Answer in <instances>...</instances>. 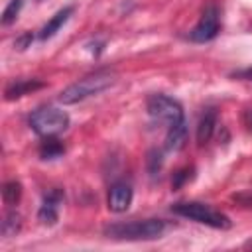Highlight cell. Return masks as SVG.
Here are the masks:
<instances>
[{
    "instance_id": "5",
    "label": "cell",
    "mask_w": 252,
    "mask_h": 252,
    "mask_svg": "<svg viewBox=\"0 0 252 252\" xmlns=\"http://www.w3.org/2000/svg\"><path fill=\"white\" fill-rule=\"evenodd\" d=\"M148 114L154 120L167 124V128L183 122V108H181V104L177 100L165 96V94H152L148 98Z\"/></svg>"
},
{
    "instance_id": "6",
    "label": "cell",
    "mask_w": 252,
    "mask_h": 252,
    "mask_svg": "<svg viewBox=\"0 0 252 252\" xmlns=\"http://www.w3.org/2000/svg\"><path fill=\"white\" fill-rule=\"evenodd\" d=\"M217 33H219V12H217L215 6H209L203 12L199 24L189 33V37L193 41H197V43H205V41H211Z\"/></svg>"
},
{
    "instance_id": "9",
    "label": "cell",
    "mask_w": 252,
    "mask_h": 252,
    "mask_svg": "<svg viewBox=\"0 0 252 252\" xmlns=\"http://www.w3.org/2000/svg\"><path fill=\"white\" fill-rule=\"evenodd\" d=\"M73 10H75L73 6H67V8L59 10V12H57V14H55V16H53V18H51V20H49V22H47L43 28H41L39 37H41V39H49V37H53V35H55V33L61 30V26H63V24L69 20V16L73 14Z\"/></svg>"
},
{
    "instance_id": "1",
    "label": "cell",
    "mask_w": 252,
    "mask_h": 252,
    "mask_svg": "<svg viewBox=\"0 0 252 252\" xmlns=\"http://www.w3.org/2000/svg\"><path fill=\"white\" fill-rule=\"evenodd\" d=\"M165 228L167 224L161 219H146V220L110 224L104 232L108 234V238H116V240H154L159 238L165 232Z\"/></svg>"
},
{
    "instance_id": "10",
    "label": "cell",
    "mask_w": 252,
    "mask_h": 252,
    "mask_svg": "<svg viewBox=\"0 0 252 252\" xmlns=\"http://www.w3.org/2000/svg\"><path fill=\"white\" fill-rule=\"evenodd\" d=\"M215 126H217V114H215V110H207V112L201 116L199 126H197V142H199V144L209 142V138L213 136Z\"/></svg>"
},
{
    "instance_id": "2",
    "label": "cell",
    "mask_w": 252,
    "mask_h": 252,
    "mask_svg": "<svg viewBox=\"0 0 252 252\" xmlns=\"http://www.w3.org/2000/svg\"><path fill=\"white\" fill-rule=\"evenodd\" d=\"M114 83V77L106 71H100V73H94V75H89L85 79H79L77 83L69 85L67 89H63L59 93V102L63 104H75V102H81L93 94H98L102 93L104 89H108L110 85Z\"/></svg>"
},
{
    "instance_id": "14",
    "label": "cell",
    "mask_w": 252,
    "mask_h": 252,
    "mask_svg": "<svg viewBox=\"0 0 252 252\" xmlns=\"http://www.w3.org/2000/svg\"><path fill=\"white\" fill-rule=\"evenodd\" d=\"M2 195H4V201L8 205H16L20 195H22V189H20V183L12 181V183H6L4 189H2Z\"/></svg>"
},
{
    "instance_id": "13",
    "label": "cell",
    "mask_w": 252,
    "mask_h": 252,
    "mask_svg": "<svg viewBox=\"0 0 252 252\" xmlns=\"http://www.w3.org/2000/svg\"><path fill=\"white\" fill-rule=\"evenodd\" d=\"M39 87H41V83H32V81L22 83V81H18V83H16L12 89H8V91H6V98H8V100L18 98V96L26 94L28 91H33V89H39Z\"/></svg>"
},
{
    "instance_id": "15",
    "label": "cell",
    "mask_w": 252,
    "mask_h": 252,
    "mask_svg": "<svg viewBox=\"0 0 252 252\" xmlns=\"http://www.w3.org/2000/svg\"><path fill=\"white\" fill-rule=\"evenodd\" d=\"M18 228H20V217L16 213H10L6 217V220L2 222V234L4 236H12V234L18 232Z\"/></svg>"
},
{
    "instance_id": "8",
    "label": "cell",
    "mask_w": 252,
    "mask_h": 252,
    "mask_svg": "<svg viewBox=\"0 0 252 252\" xmlns=\"http://www.w3.org/2000/svg\"><path fill=\"white\" fill-rule=\"evenodd\" d=\"M63 201V193L61 191H51L45 195L41 207H39V213H37V219L43 222V224H55L57 220V215H59V205Z\"/></svg>"
},
{
    "instance_id": "16",
    "label": "cell",
    "mask_w": 252,
    "mask_h": 252,
    "mask_svg": "<svg viewBox=\"0 0 252 252\" xmlns=\"http://www.w3.org/2000/svg\"><path fill=\"white\" fill-rule=\"evenodd\" d=\"M20 8H22V0H12V2L6 6L4 14H2V24H4V26L12 24V22L16 20V16H18Z\"/></svg>"
},
{
    "instance_id": "7",
    "label": "cell",
    "mask_w": 252,
    "mask_h": 252,
    "mask_svg": "<svg viewBox=\"0 0 252 252\" xmlns=\"http://www.w3.org/2000/svg\"><path fill=\"white\" fill-rule=\"evenodd\" d=\"M132 203V187L126 183H116L108 193V209L112 213H124Z\"/></svg>"
},
{
    "instance_id": "4",
    "label": "cell",
    "mask_w": 252,
    "mask_h": 252,
    "mask_svg": "<svg viewBox=\"0 0 252 252\" xmlns=\"http://www.w3.org/2000/svg\"><path fill=\"white\" fill-rule=\"evenodd\" d=\"M30 126L33 128V132H37L39 136H57L59 132H63L69 126V116L65 110L55 108V106H45L35 110L30 116Z\"/></svg>"
},
{
    "instance_id": "12",
    "label": "cell",
    "mask_w": 252,
    "mask_h": 252,
    "mask_svg": "<svg viewBox=\"0 0 252 252\" xmlns=\"http://www.w3.org/2000/svg\"><path fill=\"white\" fill-rule=\"evenodd\" d=\"M63 152H65V148H63V146H61V142H59V140H55L53 136H45V140H43V144H41V148H39V154H41V158H43V159L59 158Z\"/></svg>"
},
{
    "instance_id": "11",
    "label": "cell",
    "mask_w": 252,
    "mask_h": 252,
    "mask_svg": "<svg viewBox=\"0 0 252 252\" xmlns=\"http://www.w3.org/2000/svg\"><path fill=\"white\" fill-rule=\"evenodd\" d=\"M185 134H187L185 120L175 124V126H169L167 136H165V150H179L185 142Z\"/></svg>"
},
{
    "instance_id": "3",
    "label": "cell",
    "mask_w": 252,
    "mask_h": 252,
    "mask_svg": "<svg viewBox=\"0 0 252 252\" xmlns=\"http://www.w3.org/2000/svg\"><path fill=\"white\" fill-rule=\"evenodd\" d=\"M173 213L185 217V219H191V220H197L201 224H207V226H213V228H230V219L219 211H215L213 207L205 205V203H177L173 205Z\"/></svg>"
}]
</instances>
